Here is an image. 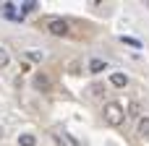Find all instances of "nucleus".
Instances as JSON below:
<instances>
[{"label":"nucleus","instance_id":"obj_1","mask_svg":"<svg viewBox=\"0 0 149 146\" xmlns=\"http://www.w3.org/2000/svg\"><path fill=\"white\" fill-rule=\"evenodd\" d=\"M105 120H107V125H113V128L123 125V120H126L123 104H120V102H107V104H105Z\"/></svg>","mask_w":149,"mask_h":146},{"label":"nucleus","instance_id":"obj_2","mask_svg":"<svg viewBox=\"0 0 149 146\" xmlns=\"http://www.w3.org/2000/svg\"><path fill=\"white\" fill-rule=\"evenodd\" d=\"M47 31L55 34V37H63V34H68V24L60 21V18H52V21L47 24Z\"/></svg>","mask_w":149,"mask_h":146},{"label":"nucleus","instance_id":"obj_3","mask_svg":"<svg viewBox=\"0 0 149 146\" xmlns=\"http://www.w3.org/2000/svg\"><path fill=\"white\" fill-rule=\"evenodd\" d=\"M34 89H39V91H50V89H52V86H50V76L37 73V76H34Z\"/></svg>","mask_w":149,"mask_h":146},{"label":"nucleus","instance_id":"obj_4","mask_svg":"<svg viewBox=\"0 0 149 146\" xmlns=\"http://www.w3.org/2000/svg\"><path fill=\"white\" fill-rule=\"evenodd\" d=\"M110 84H113L115 89H123V86L128 84V78H126V73H120V71H115V73H110Z\"/></svg>","mask_w":149,"mask_h":146},{"label":"nucleus","instance_id":"obj_5","mask_svg":"<svg viewBox=\"0 0 149 146\" xmlns=\"http://www.w3.org/2000/svg\"><path fill=\"white\" fill-rule=\"evenodd\" d=\"M105 65H107V63H105V60H100V57L89 60V71H92V73H102V71H105Z\"/></svg>","mask_w":149,"mask_h":146},{"label":"nucleus","instance_id":"obj_6","mask_svg":"<svg viewBox=\"0 0 149 146\" xmlns=\"http://www.w3.org/2000/svg\"><path fill=\"white\" fill-rule=\"evenodd\" d=\"M136 131H139V136H149V118H139V125H136Z\"/></svg>","mask_w":149,"mask_h":146},{"label":"nucleus","instance_id":"obj_7","mask_svg":"<svg viewBox=\"0 0 149 146\" xmlns=\"http://www.w3.org/2000/svg\"><path fill=\"white\" fill-rule=\"evenodd\" d=\"M34 144H37V138L31 133H21L18 136V146H34Z\"/></svg>","mask_w":149,"mask_h":146},{"label":"nucleus","instance_id":"obj_8","mask_svg":"<svg viewBox=\"0 0 149 146\" xmlns=\"http://www.w3.org/2000/svg\"><path fill=\"white\" fill-rule=\"evenodd\" d=\"M5 65H10V55L5 47H0V68H5Z\"/></svg>","mask_w":149,"mask_h":146},{"label":"nucleus","instance_id":"obj_9","mask_svg":"<svg viewBox=\"0 0 149 146\" xmlns=\"http://www.w3.org/2000/svg\"><path fill=\"white\" fill-rule=\"evenodd\" d=\"M34 8H37V3H34V0H26V3L21 5V16H24V13H29V10H34Z\"/></svg>","mask_w":149,"mask_h":146},{"label":"nucleus","instance_id":"obj_10","mask_svg":"<svg viewBox=\"0 0 149 146\" xmlns=\"http://www.w3.org/2000/svg\"><path fill=\"white\" fill-rule=\"evenodd\" d=\"M123 39V44H131V47H141V42L139 39H134V37H120Z\"/></svg>","mask_w":149,"mask_h":146},{"label":"nucleus","instance_id":"obj_11","mask_svg":"<svg viewBox=\"0 0 149 146\" xmlns=\"http://www.w3.org/2000/svg\"><path fill=\"white\" fill-rule=\"evenodd\" d=\"M29 60H42V52H26Z\"/></svg>","mask_w":149,"mask_h":146},{"label":"nucleus","instance_id":"obj_12","mask_svg":"<svg viewBox=\"0 0 149 146\" xmlns=\"http://www.w3.org/2000/svg\"><path fill=\"white\" fill-rule=\"evenodd\" d=\"M3 136H5V128H0V138H3Z\"/></svg>","mask_w":149,"mask_h":146}]
</instances>
